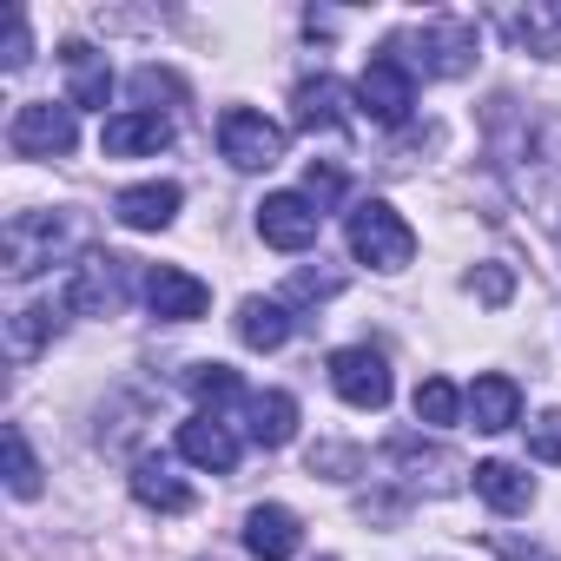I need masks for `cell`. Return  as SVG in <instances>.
<instances>
[{"label": "cell", "instance_id": "6da1fadb", "mask_svg": "<svg viewBox=\"0 0 561 561\" xmlns=\"http://www.w3.org/2000/svg\"><path fill=\"white\" fill-rule=\"evenodd\" d=\"M80 244H87V218L80 211H14L8 238H0V251H8V277H34V271L60 264Z\"/></svg>", "mask_w": 561, "mask_h": 561}, {"label": "cell", "instance_id": "7a4b0ae2", "mask_svg": "<svg viewBox=\"0 0 561 561\" xmlns=\"http://www.w3.org/2000/svg\"><path fill=\"white\" fill-rule=\"evenodd\" d=\"M351 257L357 264H377V271H403L410 257H416V231L403 225V211L397 205H383V198H364L357 211H351Z\"/></svg>", "mask_w": 561, "mask_h": 561}, {"label": "cell", "instance_id": "3957f363", "mask_svg": "<svg viewBox=\"0 0 561 561\" xmlns=\"http://www.w3.org/2000/svg\"><path fill=\"white\" fill-rule=\"evenodd\" d=\"M357 106H364L370 126H403V119H410V106H416V73H410V60H397V47H383V54L364 67Z\"/></svg>", "mask_w": 561, "mask_h": 561}, {"label": "cell", "instance_id": "277c9868", "mask_svg": "<svg viewBox=\"0 0 561 561\" xmlns=\"http://www.w3.org/2000/svg\"><path fill=\"white\" fill-rule=\"evenodd\" d=\"M218 152L238 165V172H271L277 159H285V126H271L264 113L251 106H231L218 119Z\"/></svg>", "mask_w": 561, "mask_h": 561}, {"label": "cell", "instance_id": "5b68a950", "mask_svg": "<svg viewBox=\"0 0 561 561\" xmlns=\"http://www.w3.org/2000/svg\"><path fill=\"white\" fill-rule=\"evenodd\" d=\"M73 139H80L73 106H54V100H27V106L14 113V126H8V146H14L21 159H67Z\"/></svg>", "mask_w": 561, "mask_h": 561}, {"label": "cell", "instance_id": "8992f818", "mask_svg": "<svg viewBox=\"0 0 561 561\" xmlns=\"http://www.w3.org/2000/svg\"><path fill=\"white\" fill-rule=\"evenodd\" d=\"M126 285H133V257H87L73 277H67V311H93V318H106V311H119L126 305Z\"/></svg>", "mask_w": 561, "mask_h": 561}, {"label": "cell", "instance_id": "52a82bcc", "mask_svg": "<svg viewBox=\"0 0 561 561\" xmlns=\"http://www.w3.org/2000/svg\"><path fill=\"white\" fill-rule=\"evenodd\" d=\"M331 383L351 410H383L390 403V364L383 351L370 344H351V351H331Z\"/></svg>", "mask_w": 561, "mask_h": 561}, {"label": "cell", "instance_id": "ba28073f", "mask_svg": "<svg viewBox=\"0 0 561 561\" xmlns=\"http://www.w3.org/2000/svg\"><path fill=\"white\" fill-rule=\"evenodd\" d=\"M416 60H423V73H436V80H456V73H469L476 67V21H456V14H443V21H423L416 27Z\"/></svg>", "mask_w": 561, "mask_h": 561}, {"label": "cell", "instance_id": "9c48e42d", "mask_svg": "<svg viewBox=\"0 0 561 561\" xmlns=\"http://www.w3.org/2000/svg\"><path fill=\"white\" fill-rule=\"evenodd\" d=\"M257 238L277 251H311L318 244V205L305 192H271L257 205Z\"/></svg>", "mask_w": 561, "mask_h": 561}, {"label": "cell", "instance_id": "30bf717a", "mask_svg": "<svg viewBox=\"0 0 561 561\" xmlns=\"http://www.w3.org/2000/svg\"><path fill=\"white\" fill-rule=\"evenodd\" d=\"M146 305H152V318H165V324H192V318H205L211 291L198 285L192 271L159 264V271H146Z\"/></svg>", "mask_w": 561, "mask_h": 561}, {"label": "cell", "instance_id": "8fae6325", "mask_svg": "<svg viewBox=\"0 0 561 561\" xmlns=\"http://www.w3.org/2000/svg\"><path fill=\"white\" fill-rule=\"evenodd\" d=\"M244 548H251L257 561H291V554L305 548V528H298V515H291L285 502H257V508L244 515Z\"/></svg>", "mask_w": 561, "mask_h": 561}, {"label": "cell", "instance_id": "7c38bea8", "mask_svg": "<svg viewBox=\"0 0 561 561\" xmlns=\"http://www.w3.org/2000/svg\"><path fill=\"white\" fill-rule=\"evenodd\" d=\"M469 416H476V430H489V436L515 430V423H522V383L502 377V370L476 377V383H469Z\"/></svg>", "mask_w": 561, "mask_h": 561}, {"label": "cell", "instance_id": "4fadbf2b", "mask_svg": "<svg viewBox=\"0 0 561 561\" xmlns=\"http://www.w3.org/2000/svg\"><path fill=\"white\" fill-rule=\"evenodd\" d=\"M100 146H106L113 159H146V152H165V146H172V119H159V113H119V119H106Z\"/></svg>", "mask_w": 561, "mask_h": 561}, {"label": "cell", "instance_id": "5bb4252c", "mask_svg": "<svg viewBox=\"0 0 561 561\" xmlns=\"http://www.w3.org/2000/svg\"><path fill=\"white\" fill-rule=\"evenodd\" d=\"M179 185L172 179H159V185H126L119 198H113V211H119V225H133V231H165L172 218H179Z\"/></svg>", "mask_w": 561, "mask_h": 561}, {"label": "cell", "instance_id": "9a60e30c", "mask_svg": "<svg viewBox=\"0 0 561 561\" xmlns=\"http://www.w3.org/2000/svg\"><path fill=\"white\" fill-rule=\"evenodd\" d=\"M179 456L198 462V469H211V476H231V469H238V436H231L218 416H192V423L179 430Z\"/></svg>", "mask_w": 561, "mask_h": 561}, {"label": "cell", "instance_id": "2e32d148", "mask_svg": "<svg viewBox=\"0 0 561 561\" xmlns=\"http://www.w3.org/2000/svg\"><path fill=\"white\" fill-rule=\"evenodd\" d=\"M133 495H139L146 508H159V515H185V508H192V489L172 476L165 456H139V462H133Z\"/></svg>", "mask_w": 561, "mask_h": 561}, {"label": "cell", "instance_id": "e0dca14e", "mask_svg": "<svg viewBox=\"0 0 561 561\" xmlns=\"http://www.w3.org/2000/svg\"><path fill=\"white\" fill-rule=\"evenodd\" d=\"M476 495L495 508V515H522L535 502V476H522L515 462H476Z\"/></svg>", "mask_w": 561, "mask_h": 561}, {"label": "cell", "instance_id": "ac0fdd59", "mask_svg": "<svg viewBox=\"0 0 561 561\" xmlns=\"http://www.w3.org/2000/svg\"><path fill=\"white\" fill-rule=\"evenodd\" d=\"M231 324H238V344H251V351H277V344L291 337V311L277 305V298H244Z\"/></svg>", "mask_w": 561, "mask_h": 561}, {"label": "cell", "instance_id": "d6986e66", "mask_svg": "<svg viewBox=\"0 0 561 561\" xmlns=\"http://www.w3.org/2000/svg\"><path fill=\"white\" fill-rule=\"evenodd\" d=\"M60 311H67V298H60V305H54V298H41V305H21V311L8 318V351L27 364V357H34V351H41V344H47V337L67 324Z\"/></svg>", "mask_w": 561, "mask_h": 561}, {"label": "cell", "instance_id": "ffe728a7", "mask_svg": "<svg viewBox=\"0 0 561 561\" xmlns=\"http://www.w3.org/2000/svg\"><path fill=\"white\" fill-rule=\"evenodd\" d=\"M298 436V397H285V390H264V397H251V443H264V449H285Z\"/></svg>", "mask_w": 561, "mask_h": 561}, {"label": "cell", "instance_id": "44dd1931", "mask_svg": "<svg viewBox=\"0 0 561 561\" xmlns=\"http://www.w3.org/2000/svg\"><path fill=\"white\" fill-rule=\"evenodd\" d=\"M60 60H67V73H73V106H106V93H113L106 60H100L87 41H67V47H60Z\"/></svg>", "mask_w": 561, "mask_h": 561}, {"label": "cell", "instance_id": "7402d4cb", "mask_svg": "<svg viewBox=\"0 0 561 561\" xmlns=\"http://www.w3.org/2000/svg\"><path fill=\"white\" fill-rule=\"evenodd\" d=\"M298 126L305 133H344V93H337V80H305L298 87Z\"/></svg>", "mask_w": 561, "mask_h": 561}, {"label": "cell", "instance_id": "603a6c76", "mask_svg": "<svg viewBox=\"0 0 561 561\" xmlns=\"http://www.w3.org/2000/svg\"><path fill=\"white\" fill-rule=\"evenodd\" d=\"M456 410H462V390H456L449 377H430V383H416V423L443 430V423H456Z\"/></svg>", "mask_w": 561, "mask_h": 561}, {"label": "cell", "instance_id": "cb8c5ba5", "mask_svg": "<svg viewBox=\"0 0 561 561\" xmlns=\"http://www.w3.org/2000/svg\"><path fill=\"white\" fill-rule=\"evenodd\" d=\"M8 489L27 502V495H41V462H34V449H27V430L21 423H8Z\"/></svg>", "mask_w": 561, "mask_h": 561}, {"label": "cell", "instance_id": "d4e9b609", "mask_svg": "<svg viewBox=\"0 0 561 561\" xmlns=\"http://www.w3.org/2000/svg\"><path fill=\"white\" fill-rule=\"evenodd\" d=\"M185 390H192L198 403H231V397H238V370H231V364H192V370H185Z\"/></svg>", "mask_w": 561, "mask_h": 561}, {"label": "cell", "instance_id": "484cf974", "mask_svg": "<svg viewBox=\"0 0 561 561\" xmlns=\"http://www.w3.org/2000/svg\"><path fill=\"white\" fill-rule=\"evenodd\" d=\"M469 291H476L482 305H508V291H515V271H508V264H476Z\"/></svg>", "mask_w": 561, "mask_h": 561}, {"label": "cell", "instance_id": "4316f807", "mask_svg": "<svg viewBox=\"0 0 561 561\" xmlns=\"http://www.w3.org/2000/svg\"><path fill=\"white\" fill-rule=\"evenodd\" d=\"M528 456L535 462H561V410H548L541 423H528Z\"/></svg>", "mask_w": 561, "mask_h": 561}, {"label": "cell", "instance_id": "83f0119b", "mask_svg": "<svg viewBox=\"0 0 561 561\" xmlns=\"http://www.w3.org/2000/svg\"><path fill=\"white\" fill-rule=\"evenodd\" d=\"M305 198H311V205H337V198H344V172H337V165H311V172H305Z\"/></svg>", "mask_w": 561, "mask_h": 561}, {"label": "cell", "instance_id": "f1b7e54d", "mask_svg": "<svg viewBox=\"0 0 561 561\" xmlns=\"http://www.w3.org/2000/svg\"><path fill=\"white\" fill-rule=\"evenodd\" d=\"M133 93H139V100H185V87H179L172 73H159V67H139V73H133Z\"/></svg>", "mask_w": 561, "mask_h": 561}, {"label": "cell", "instance_id": "f546056e", "mask_svg": "<svg viewBox=\"0 0 561 561\" xmlns=\"http://www.w3.org/2000/svg\"><path fill=\"white\" fill-rule=\"evenodd\" d=\"M0 67H8V73L27 67V14H21V8L8 14V54H0Z\"/></svg>", "mask_w": 561, "mask_h": 561}, {"label": "cell", "instance_id": "4dcf8cb0", "mask_svg": "<svg viewBox=\"0 0 561 561\" xmlns=\"http://www.w3.org/2000/svg\"><path fill=\"white\" fill-rule=\"evenodd\" d=\"M489 541H495V554H502V561H554L548 548H535V541H515V535H489Z\"/></svg>", "mask_w": 561, "mask_h": 561}, {"label": "cell", "instance_id": "1f68e13d", "mask_svg": "<svg viewBox=\"0 0 561 561\" xmlns=\"http://www.w3.org/2000/svg\"><path fill=\"white\" fill-rule=\"evenodd\" d=\"M331 469H357V449H311V476H331Z\"/></svg>", "mask_w": 561, "mask_h": 561}, {"label": "cell", "instance_id": "d6a6232c", "mask_svg": "<svg viewBox=\"0 0 561 561\" xmlns=\"http://www.w3.org/2000/svg\"><path fill=\"white\" fill-rule=\"evenodd\" d=\"M331 291H337V277H311V271L291 277V298H331Z\"/></svg>", "mask_w": 561, "mask_h": 561}, {"label": "cell", "instance_id": "836d02e7", "mask_svg": "<svg viewBox=\"0 0 561 561\" xmlns=\"http://www.w3.org/2000/svg\"><path fill=\"white\" fill-rule=\"evenodd\" d=\"M324 561H337V554H324Z\"/></svg>", "mask_w": 561, "mask_h": 561}]
</instances>
